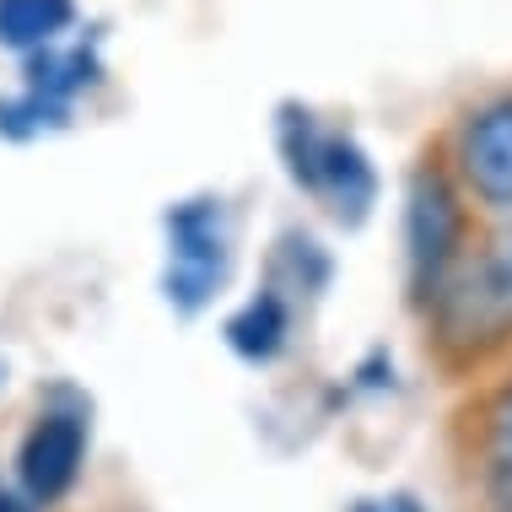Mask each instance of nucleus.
<instances>
[{"instance_id":"nucleus-1","label":"nucleus","mask_w":512,"mask_h":512,"mask_svg":"<svg viewBox=\"0 0 512 512\" xmlns=\"http://www.w3.org/2000/svg\"><path fill=\"white\" fill-rule=\"evenodd\" d=\"M275 151H281L286 178L324 205L340 227H362L378 205V168H372L367 146L351 130H335L313 114L308 103H281L275 108Z\"/></svg>"},{"instance_id":"nucleus-2","label":"nucleus","mask_w":512,"mask_h":512,"mask_svg":"<svg viewBox=\"0 0 512 512\" xmlns=\"http://www.w3.org/2000/svg\"><path fill=\"white\" fill-rule=\"evenodd\" d=\"M162 238H168V265H162V297L173 313L195 318L216 302L232 275L238 232L221 195H195L162 211Z\"/></svg>"},{"instance_id":"nucleus-3","label":"nucleus","mask_w":512,"mask_h":512,"mask_svg":"<svg viewBox=\"0 0 512 512\" xmlns=\"http://www.w3.org/2000/svg\"><path fill=\"white\" fill-rule=\"evenodd\" d=\"M426 313L437 318L442 340L464 351L512 340V227L491 232L480 248H464L459 270L448 275Z\"/></svg>"},{"instance_id":"nucleus-4","label":"nucleus","mask_w":512,"mask_h":512,"mask_svg":"<svg viewBox=\"0 0 512 512\" xmlns=\"http://www.w3.org/2000/svg\"><path fill=\"white\" fill-rule=\"evenodd\" d=\"M464 243H469V216H464L459 184L448 178V168L421 162L405 189V265H410V292L421 308H432V297L459 270Z\"/></svg>"},{"instance_id":"nucleus-5","label":"nucleus","mask_w":512,"mask_h":512,"mask_svg":"<svg viewBox=\"0 0 512 512\" xmlns=\"http://www.w3.org/2000/svg\"><path fill=\"white\" fill-rule=\"evenodd\" d=\"M103 81V54L98 44L76 38V44H49L38 54H27L22 65V87L11 98H0V135L6 141H38L71 124L76 98H87Z\"/></svg>"},{"instance_id":"nucleus-6","label":"nucleus","mask_w":512,"mask_h":512,"mask_svg":"<svg viewBox=\"0 0 512 512\" xmlns=\"http://www.w3.org/2000/svg\"><path fill=\"white\" fill-rule=\"evenodd\" d=\"M453 173L486 211L512 216V92H496L459 119Z\"/></svg>"},{"instance_id":"nucleus-7","label":"nucleus","mask_w":512,"mask_h":512,"mask_svg":"<svg viewBox=\"0 0 512 512\" xmlns=\"http://www.w3.org/2000/svg\"><path fill=\"white\" fill-rule=\"evenodd\" d=\"M81 459H87V410L81 405H49L38 410V421L27 426L17 448V480L27 502H60L76 486Z\"/></svg>"},{"instance_id":"nucleus-8","label":"nucleus","mask_w":512,"mask_h":512,"mask_svg":"<svg viewBox=\"0 0 512 512\" xmlns=\"http://www.w3.org/2000/svg\"><path fill=\"white\" fill-rule=\"evenodd\" d=\"M292 297H281L275 286H259L254 297L243 302L238 313L227 318V345L243 356V362H275L292 340Z\"/></svg>"},{"instance_id":"nucleus-9","label":"nucleus","mask_w":512,"mask_h":512,"mask_svg":"<svg viewBox=\"0 0 512 512\" xmlns=\"http://www.w3.org/2000/svg\"><path fill=\"white\" fill-rule=\"evenodd\" d=\"M76 22V0H0V49L38 54L60 44Z\"/></svg>"},{"instance_id":"nucleus-10","label":"nucleus","mask_w":512,"mask_h":512,"mask_svg":"<svg viewBox=\"0 0 512 512\" xmlns=\"http://www.w3.org/2000/svg\"><path fill=\"white\" fill-rule=\"evenodd\" d=\"M486 464H491V480L502 491V502L512 507V383L496 394V405L486 415Z\"/></svg>"},{"instance_id":"nucleus-11","label":"nucleus","mask_w":512,"mask_h":512,"mask_svg":"<svg viewBox=\"0 0 512 512\" xmlns=\"http://www.w3.org/2000/svg\"><path fill=\"white\" fill-rule=\"evenodd\" d=\"M351 512H421V502H415V496H372V502H356Z\"/></svg>"},{"instance_id":"nucleus-12","label":"nucleus","mask_w":512,"mask_h":512,"mask_svg":"<svg viewBox=\"0 0 512 512\" xmlns=\"http://www.w3.org/2000/svg\"><path fill=\"white\" fill-rule=\"evenodd\" d=\"M0 512H27V507L17 502V496H0Z\"/></svg>"},{"instance_id":"nucleus-13","label":"nucleus","mask_w":512,"mask_h":512,"mask_svg":"<svg viewBox=\"0 0 512 512\" xmlns=\"http://www.w3.org/2000/svg\"><path fill=\"white\" fill-rule=\"evenodd\" d=\"M507 512H512V507H507Z\"/></svg>"}]
</instances>
